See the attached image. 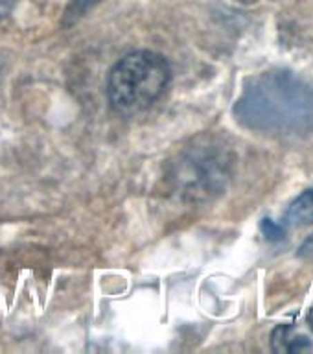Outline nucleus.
<instances>
[{
  "label": "nucleus",
  "mask_w": 313,
  "mask_h": 354,
  "mask_svg": "<svg viewBox=\"0 0 313 354\" xmlns=\"http://www.w3.org/2000/svg\"><path fill=\"white\" fill-rule=\"evenodd\" d=\"M262 232H264V236L271 242H281L282 238L286 236V229L281 225V221H273L269 218H265L262 221Z\"/></svg>",
  "instance_id": "20e7f679"
},
{
  "label": "nucleus",
  "mask_w": 313,
  "mask_h": 354,
  "mask_svg": "<svg viewBox=\"0 0 313 354\" xmlns=\"http://www.w3.org/2000/svg\"><path fill=\"white\" fill-rule=\"evenodd\" d=\"M313 223V187L303 192L298 198H295L290 203L284 214H282L281 225L290 231V229H298V227Z\"/></svg>",
  "instance_id": "7ed1b4c3"
},
{
  "label": "nucleus",
  "mask_w": 313,
  "mask_h": 354,
  "mask_svg": "<svg viewBox=\"0 0 313 354\" xmlns=\"http://www.w3.org/2000/svg\"><path fill=\"white\" fill-rule=\"evenodd\" d=\"M98 0H76L74 2V8H76V11H85L88 8V6L96 4Z\"/></svg>",
  "instance_id": "0eeeda50"
},
{
  "label": "nucleus",
  "mask_w": 313,
  "mask_h": 354,
  "mask_svg": "<svg viewBox=\"0 0 313 354\" xmlns=\"http://www.w3.org/2000/svg\"><path fill=\"white\" fill-rule=\"evenodd\" d=\"M170 77V65L160 54L149 50L131 52L109 72L107 96L111 107L122 115L148 109L164 93Z\"/></svg>",
  "instance_id": "f257e3e1"
},
{
  "label": "nucleus",
  "mask_w": 313,
  "mask_h": 354,
  "mask_svg": "<svg viewBox=\"0 0 313 354\" xmlns=\"http://www.w3.org/2000/svg\"><path fill=\"white\" fill-rule=\"evenodd\" d=\"M15 4L17 0H0V17H4L6 13H10Z\"/></svg>",
  "instance_id": "423d86ee"
},
{
  "label": "nucleus",
  "mask_w": 313,
  "mask_h": 354,
  "mask_svg": "<svg viewBox=\"0 0 313 354\" xmlns=\"http://www.w3.org/2000/svg\"><path fill=\"white\" fill-rule=\"evenodd\" d=\"M303 85H293L290 76H265L243 94L236 113L242 120L258 127L295 126L308 118V98Z\"/></svg>",
  "instance_id": "f03ea898"
},
{
  "label": "nucleus",
  "mask_w": 313,
  "mask_h": 354,
  "mask_svg": "<svg viewBox=\"0 0 313 354\" xmlns=\"http://www.w3.org/2000/svg\"><path fill=\"white\" fill-rule=\"evenodd\" d=\"M297 254L298 257H303V259H313V232L301 243Z\"/></svg>",
  "instance_id": "39448f33"
}]
</instances>
